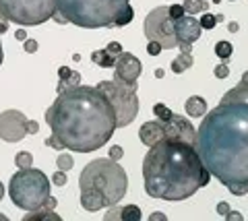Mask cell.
Listing matches in <instances>:
<instances>
[{"label": "cell", "instance_id": "cell-1", "mask_svg": "<svg viewBox=\"0 0 248 221\" xmlns=\"http://www.w3.org/2000/svg\"><path fill=\"white\" fill-rule=\"evenodd\" d=\"M52 134H56L75 153H93L112 139L116 131V114L110 102L97 87L77 85L58 93L46 110Z\"/></svg>", "mask_w": 248, "mask_h": 221}, {"label": "cell", "instance_id": "cell-2", "mask_svg": "<svg viewBox=\"0 0 248 221\" xmlns=\"http://www.w3.org/2000/svg\"><path fill=\"white\" fill-rule=\"evenodd\" d=\"M205 170L223 186H248V103H219L205 114L197 133Z\"/></svg>", "mask_w": 248, "mask_h": 221}, {"label": "cell", "instance_id": "cell-3", "mask_svg": "<svg viewBox=\"0 0 248 221\" xmlns=\"http://www.w3.org/2000/svg\"><path fill=\"white\" fill-rule=\"evenodd\" d=\"M143 180L151 199L184 201L207 186L211 174L201 162L197 145L161 139L151 145L143 159Z\"/></svg>", "mask_w": 248, "mask_h": 221}, {"label": "cell", "instance_id": "cell-4", "mask_svg": "<svg viewBox=\"0 0 248 221\" xmlns=\"http://www.w3.org/2000/svg\"><path fill=\"white\" fill-rule=\"evenodd\" d=\"M81 207L89 213L112 205H118L128 188V178L124 167L110 157L93 159L83 167L79 176Z\"/></svg>", "mask_w": 248, "mask_h": 221}, {"label": "cell", "instance_id": "cell-5", "mask_svg": "<svg viewBox=\"0 0 248 221\" xmlns=\"http://www.w3.org/2000/svg\"><path fill=\"white\" fill-rule=\"evenodd\" d=\"M54 21L60 25L73 23L83 29H112L128 0H54Z\"/></svg>", "mask_w": 248, "mask_h": 221}, {"label": "cell", "instance_id": "cell-6", "mask_svg": "<svg viewBox=\"0 0 248 221\" xmlns=\"http://www.w3.org/2000/svg\"><path fill=\"white\" fill-rule=\"evenodd\" d=\"M11 201L23 211L42 209L50 196V180L42 170L35 167H19L9 182Z\"/></svg>", "mask_w": 248, "mask_h": 221}, {"label": "cell", "instance_id": "cell-7", "mask_svg": "<svg viewBox=\"0 0 248 221\" xmlns=\"http://www.w3.org/2000/svg\"><path fill=\"white\" fill-rule=\"evenodd\" d=\"M97 89L106 95L112 110L116 114V128H124L137 118L139 114V97L137 85H126L118 79L114 81H99Z\"/></svg>", "mask_w": 248, "mask_h": 221}, {"label": "cell", "instance_id": "cell-8", "mask_svg": "<svg viewBox=\"0 0 248 221\" xmlns=\"http://www.w3.org/2000/svg\"><path fill=\"white\" fill-rule=\"evenodd\" d=\"M54 0H0V13L4 15V19L21 27L42 25L54 17Z\"/></svg>", "mask_w": 248, "mask_h": 221}, {"label": "cell", "instance_id": "cell-9", "mask_svg": "<svg viewBox=\"0 0 248 221\" xmlns=\"http://www.w3.org/2000/svg\"><path fill=\"white\" fill-rule=\"evenodd\" d=\"M143 31L147 35V40L159 42L164 50L178 48L176 31H174V19L170 17L168 6H157L145 17L143 23Z\"/></svg>", "mask_w": 248, "mask_h": 221}, {"label": "cell", "instance_id": "cell-10", "mask_svg": "<svg viewBox=\"0 0 248 221\" xmlns=\"http://www.w3.org/2000/svg\"><path fill=\"white\" fill-rule=\"evenodd\" d=\"M27 134V118L19 110H6L0 114V139L6 143H19Z\"/></svg>", "mask_w": 248, "mask_h": 221}, {"label": "cell", "instance_id": "cell-11", "mask_svg": "<svg viewBox=\"0 0 248 221\" xmlns=\"http://www.w3.org/2000/svg\"><path fill=\"white\" fill-rule=\"evenodd\" d=\"M174 31H176V40H178V48L180 52H190L192 44L201 40V25L192 15H184V17L174 21Z\"/></svg>", "mask_w": 248, "mask_h": 221}, {"label": "cell", "instance_id": "cell-12", "mask_svg": "<svg viewBox=\"0 0 248 221\" xmlns=\"http://www.w3.org/2000/svg\"><path fill=\"white\" fill-rule=\"evenodd\" d=\"M164 139L197 145V131L188 122V118H184L182 114H172V118L164 122Z\"/></svg>", "mask_w": 248, "mask_h": 221}, {"label": "cell", "instance_id": "cell-13", "mask_svg": "<svg viewBox=\"0 0 248 221\" xmlns=\"http://www.w3.org/2000/svg\"><path fill=\"white\" fill-rule=\"evenodd\" d=\"M141 60H139L135 54L130 52H122V54L116 58V64H114V79H118L126 85H137L139 77H141Z\"/></svg>", "mask_w": 248, "mask_h": 221}, {"label": "cell", "instance_id": "cell-14", "mask_svg": "<svg viewBox=\"0 0 248 221\" xmlns=\"http://www.w3.org/2000/svg\"><path fill=\"white\" fill-rule=\"evenodd\" d=\"M139 139L145 147H151L157 141L164 139V120H151L139 128Z\"/></svg>", "mask_w": 248, "mask_h": 221}, {"label": "cell", "instance_id": "cell-15", "mask_svg": "<svg viewBox=\"0 0 248 221\" xmlns=\"http://www.w3.org/2000/svg\"><path fill=\"white\" fill-rule=\"evenodd\" d=\"M58 93H62V91L66 89H73L77 85H81V74L71 71L68 66H60L58 68Z\"/></svg>", "mask_w": 248, "mask_h": 221}, {"label": "cell", "instance_id": "cell-16", "mask_svg": "<svg viewBox=\"0 0 248 221\" xmlns=\"http://www.w3.org/2000/svg\"><path fill=\"white\" fill-rule=\"evenodd\" d=\"M184 110H186V114H188L190 118L205 116V114H207V102H205V97H201V95L188 97L186 103H184Z\"/></svg>", "mask_w": 248, "mask_h": 221}, {"label": "cell", "instance_id": "cell-17", "mask_svg": "<svg viewBox=\"0 0 248 221\" xmlns=\"http://www.w3.org/2000/svg\"><path fill=\"white\" fill-rule=\"evenodd\" d=\"M219 103H248V85L238 83L234 89H230L228 93L221 97Z\"/></svg>", "mask_w": 248, "mask_h": 221}, {"label": "cell", "instance_id": "cell-18", "mask_svg": "<svg viewBox=\"0 0 248 221\" xmlns=\"http://www.w3.org/2000/svg\"><path fill=\"white\" fill-rule=\"evenodd\" d=\"M116 58H118V56H112L106 48H104V50H95V52L91 54L93 64H97V66H102V68H114Z\"/></svg>", "mask_w": 248, "mask_h": 221}, {"label": "cell", "instance_id": "cell-19", "mask_svg": "<svg viewBox=\"0 0 248 221\" xmlns=\"http://www.w3.org/2000/svg\"><path fill=\"white\" fill-rule=\"evenodd\" d=\"M190 66H192L190 52H180V56H176L172 60V73H176V74H182L184 71H188Z\"/></svg>", "mask_w": 248, "mask_h": 221}, {"label": "cell", "instance_id": "cell-20", "mask_svg": "<svg viewBox=\"0 0 248 221\" xmlns=\"http://www.w3.org/2000/svg\"><path fill=\"white\" fill-rule=\"evenodd\" d=\"M37 219H54V221H58L60 217L54 213V209H48V207H42L37 211H27V215L23 217V221H37Z\"/></svg>", "mask_w": 248, "mask_h": 221}, {"label": "cell", "instance_id": "cell-21", "mask_svg": "<svg viewBox=\"0 0 248 221\" xmlns=\"http://www.w3.org/2000/svg\"><path fill=\"white\" fill-rule=\"evenodd\" d=\"M143 213L137 205H124L120 207V221H141Z\"/></svg>", "mask_w": 248, "mask_h": 221}, {"label": "cell", "instance_id": "cell-22", "mask_svg": "<svg viewBox=\"0 0 248 221\" xmlns=\"http://www.w3.org/2000/svg\"><path fill=\"white\" fill-rule=\"evenodd\" d=\"M182 6H184V13L192 15V17H195L197 13H207V9H209V4L205 0H184Z\"/></svg>", "mask_w": 248, "mask_h": 221}, {"label": "cell", "instance_id": "cell-23", "mask_svg": "<svg viewBox=\"0 0 248 221\" xmlns=\"http://www.w3.org/2000/svg\"><path fill=\"white\" fill-rule=\"evenodd\" d=\"M232 54H234V45L230 42H217L215 44V56H219L223 62H228L232 58Z\"/></svg>", "mask_w": 248, "mask_h": 221}, {"label": "cell", "instance_id": "cell-24", "mask_svg": "<svg viewBox=\"0 0 248 221\" xmlns=\"http://www.w3.org/2000/svg\"><path fill=\"white\" fill-rule=\"evenodd\" d=\"M135 19V11H133V6H126L120 15H118V19H116L114 23V27H124V25H128V23H133Z\"/></svg>", "mask_w": 248, "mask_h": 221}, {"label": "cell", "instance_id": "cell-25", "mask_svg": "<svg viewBox=\"0 0 248 221\" xmlns=\"http://www.w3.org/2000/svg\"><path fill=\"white\" fill-rule=\"evenodd\" d=\"M153 114H155V118H157V120H164V122H166V120L172 118L174 112L170 110L166 103H155V105H153Z\"/></svg>", "mask_w": 248, "mask_h": 221}, {"label": "cell", "instance_id": "cell-26", "mask_svg": "<svg viewBox=\"0 0 248 221\" xmlns=\"http://www.w3.org/2000/svg\"><path fill=\"white\" fill-rule=\"evenodd\" d=\"M56 165H58V170L68 172V170H71V167L75 165V159H73V155L62 153V155H58V157H56Z\"/></svg>", "mask_w": 248, "mask_h": 221}, {"label": "cell", "instance_id": "cell-27", "mask_svg": "<svg viewBox=\"0 0 248 221\" xmlns=\"http://www.w3.org/2000/svg\"><path fill=\"white\" fill-rule=\"evenodd\" d=\"M15 163H17V167H31L33 155H31L29 151H21V153H17V157H15Z\"/></svg>", "mask_w": 248, "mask_h": 221}, {"label": "cell", "instance_id": "cell-28", "mask_svg": "<svg viewBox=\"0 0 248 221\" xmlns=\"http://www.w3.org/2000/svg\"><path fill=\"white\" fill-rule=\"evenodd\" d=\"M199 25H201V29H213L217 25V17L211 13H203V17L199 19Z\"/></svg>", "mask_w": 248, "mask_h": 221}, {"label": "cell", "instance_id": "cell-29", "mask_svg": "<svg viewBox=\"0 0 248 221\" xmlns=\"http://www.w3.org/2000/svg\"><path fill=\"white\" fill-rule=\"evenodd\" d=\"M50 182L54 186H66V182H68V178H66V172H62V170H58L56 174H52V178H50Z\"/></svg>", "mask_w": 248, "mask_h": 221}, {"label": "cell", "instance_id": "cell-30", "mask_svg": "<svg viewBox=\"0 0 248 221\" xmlns=\"http://www.w3.org/2000/svg\"><path fill=\"white\" fill-rule=\"evenodd\" d=\"M168 11H170V17H172L174 21H176V19H180V17H184V15H186L182 4H170V6H168Z\"/></svg>", "mask_w": 248, "mask_h": 221}, {"label": "cell", "instance_id": "cell-31", "mask_svg": "<svg viewBox=\"0 0 248 221\" xmlns=\"http://www.w3.org/2000/svg\"><path fill=\"white\" fill-rule=\"evenodd\" d=\"M44 143H46V147H52V149H56V151H62V149H64V145H62V141L58 139L56 134L48 136V139H46Z\"/></svg>", "mask_w": 248, "mask_h": 221}, {"label": "cell", "instance_id": "cell-32", "mask_svg": "<svg viewBox=\"0 0 248 221\" xmlns=\"http://www.w3.org/2000/svg\"><path fill=\"white\" fill-rule=\"evenodd\" d=\"M228 190H230L232 194H236V196H244V194H248V186H246V184H230Z\"/></svg>", "mask_w": 248, "mask_h": 221}, {"label": "cell", "instance_id": "cell-33", "mask_svg": "<svg viewBox=\"0 0 248 221\" xmlns=\"http://www.w3.org/2000/svg\"><path fill=\"white\" fill-rule=\"evenodd\" d=\"M161 44L159 42H153V40H149V44H147V54H151V56H159L161 54Z\"/></svg>", "mask_w": 248, "mask_h": 221}, {"label": "cell", "instance_id": "cell-34", "mask_svg": "<svg viewBox=\"0 0 248 221\" xmlns=\"http://www.w3.org/2000/svg\"><path fill=\"white\" fill-rule=\"evenodd\" d=\"M108 155H110V159H114V162H120V159L124 157V149L120 147V145H114Z\"/></svg>", "mask_w": 248, "mask_h": 221}, {"label": "cell", "instance_id": "cell-35", "mask_svg": "<svg viewBox=\"0 0 248 221\" xmlns=\"http://www.w3.org/2000/svg\"><path fill=\"white\" fill-rule=\"evenodd\" d=\"M213 73H215V77H217V79H226L228 74H230V68H228L226 62H221L219 66H215V71H213Z\"/></svg>", "mask_w": 248, "mask_h": 221}, {"label": "cell", "instance_id": "cell-36", "mask_svg": "<svg viewBox=\"0 0 248 221\" xmlns=\"http://www.w3.org/2000/svg\"><path fill=\"white\" fill-rule=\"evenodd\" d=\"M106 50L110 52L112 56H120V54H122V45H120L118 42H110V44L106 45Z\"/></svg>", "mask_w": 248, "mask_h": 221}, {"label": "cell", "instance_id": "cell-37", "mask_svg": "<svg viewBox=\"0 0 248 221\" xmlns=\"http://www.w3.org/2000/svg\"><path fill=\"white\" fill-rule=\"evenodd\" d=\"M23 48H25V52H29V54H33V52H37V48H40V44H37L35 40H25Z\"/></svg>", "mask_w": 248, "mask_h": 221}, {"label": "cell", "instance_id": "cell-38", "mask_svg": "<svg viewBox=\"0 0 248 221\" xmlns=\"http://www.w3.org/2000/svg\"><path fill=\"white\" fill-rule=\"evenodd\" d=\"M37 131H40V124L35 120H27V134H35Z\"/></svg>", "mask_w": 248, "mask_h": 221}, {"label": "cell", "instance_id": "cell-39", "mask_svg": "<svg viewBox=\"0 0 248 221\" xmlns=\"http://www.w3.org/2000/svg\"><path fill=\"white\" fill-rule=\"evenodd\" d=\"M226 219H228V221H232V219H236V221H242L244 217H242V213H238V211H232V209H230V211L226 213Z\"/></svg>", "mask_w": 248, "mask_h": 221}, {"label": "cell", "instance_id": "cell-40", "mask_svg": "<svg viewBox=\"0 0 248 221\" xmlns=\"http://www.w3.org/2000/svg\"><path fill=\"white\" fill-rule=\"evenodd\" d=\"M6 31H9V21H6V19H4V15L0 13V35L6 33Z\"/></svg>", "mask_w": 248, "mask_h": 221}, {"label": "cell", "instance_id": "cell-41", "mask_svg": "<svg viewBox=\"0 0 248 221\" xmlns=\"http://www.w3.org/2000/svg\"><path fill=\"white\" fill-rule=\"evenodd\" d=\"M230 211V205L226 203V201H221L219 205H217V213H219V215H223V217H226V213Z\"/></svg>", "mask_w": 248, "mask_h": 221}, {"label": "cell", "instance_id": "cell-42", "mask_svg": "<svg viewBox=\"0 0 248 221\" xmlns=\"http://www.w3.org/2000/svg\"><path fill=\"white\" fill-rule=\"evenodd\" d=\"M15 40H21V42H25L27 40V31H25V29H17V33H15Z\"/></svg>", "mask_w": 248, "mask_h": 221}, {"label": "cell", "instance_id": "cell-43", "mask_svg": "<svg viewBox=\"0 0 248 221\" xmlns=\"http://www.w3.org/2000/svg\"><path fill=\"white\" fill-rule=\"evenodd\" d=\"M44 207H48V209H56V196H48V201H46V205Z\"/></svg>", "mask_w": 248, "mask_h": 221}, {"label": "cell", "instance_id": "cell-44", "mask_svg": "<svg viewBox=\"0 0 248 221\" xmlns=\"http://www.w3.org/2000/svg\"><path fill=\"white\" fill-rule=\"evenodd\" d=\"M238 29H240V25H238V23H234V21H232V23H228V31H230V33H236Z\"/></svg>", "mask_w": 248, "mask_h": 221}, {"label": "cell", "instance_id": "cell-45", "mask_svg": "<svg viewBox=\"0 0 248 221\" xmlns=\"http://www.w3.org/2000/svg\"><path fill=\"white\" fill-rule=\"evenodd\" d=\"M149 219H166V213H151Z\"/></svg>", "mask_w": 248, "mask_h": 221}, {"label": "cell", "instance_id": "cell-46", "mask_svg": "<svg viewBox=\"0 0 248 221\" xmlns=\"http://www.w3.org/2000/svg\"><path fill=\"white\" fill-rule=\"evenodd\" d=\"M155 77H157V79L164 77V68H157V71H155Z\"/></svg>", "mask_w": 248, "mask_h": 221}, {"label": "cell", "instance_id": "cell-47", "mask_svg": "<svg viewBox=\"0 0 248 221\" xmlns=\"http://www.w3.org/2000/svg\"><path fill=\"white\" fill-rule=\"evenodd\" d=\"M240 83H244V85H248V71L246 73H242V81Z\"/></svg>", "mask_w": 248, "mask_h": 221}, {"label": "cell", "instance_id": "cell-48", "mask_svg": "<svg viewBox=\"0 0 248 221\" xmlns=\"http://www.w3.org/2000/svg\"><path fill=\"white\" fill-rule=\"evenodd\" d=\"M2 196H4V184L0 182V201H2Z\"/></svg>", "mask_w": 248, "mask_h": 221}, {"label": "cell", "instance_id": "cell-49", "mask_svg": "<svg viewBox=\"0 0 248 221\" xmlns=\"http://www.w3.org/2000/svg\"><path fill=\"white\" fill-rule=\"evenodd\" d=\"M2 60H4V52H2V44H0V64H2Z\"/></svg>", "mask_w": 248, "mask_h": 221}, {"label": "cell", "instance_id": "cell-50", "mask_svg": "<svg viewBox=\"0 0 248 221\" xmlns=\"http://www.w3.org/2000/svg\"><path fill=\"white\" fill-rule=\"evenodd\" d=\"M0 221H6V215H0Z\"/></svg>", "mask_w": 248, "mask_h": 221}, {"label": "cell", "instance_id": "cell-51", "mask_svg": "<svg viewBox=\"0 0 248 221\" xmlns=\"http://www.w3.org/2000/svg\"><path fill=\"white\" fill-rule=\"evenodd\" d=\"M230 2H232V0H230Z\"/></svg>", "mask_w": 248, "mask_h": 221}]
</instances>
